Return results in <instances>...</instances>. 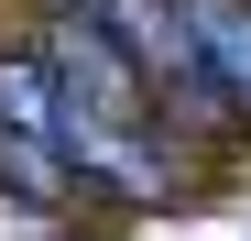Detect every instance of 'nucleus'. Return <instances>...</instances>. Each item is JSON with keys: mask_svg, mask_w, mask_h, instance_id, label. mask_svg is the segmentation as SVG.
<instances>
[{"mask_svg": "<svg viewBox=\"0 0 251 241\" xmlns=\"http://www.w3.org/2000/svg\"><path fill=\"white\" fill-rule=\"evenodd\" d=\"M44 66H55V99H66V153H76V176H99V186H120V197H164V186H175V153H164V120H153L164 88L109 44V33L55 22Z\"/></svg>", "mask_w": 251, "mask_h": 241, "instance_id": "1", "label": "nucleus"}, {"mask_svg": "<svg viewBox=\"0 0 251 241\" xmlns=\"http://www.w3.org/2000/svg\"><path fill=\"white\" fill-rule=\"evenodd\" d=\"M76 153H66V99L44 55H0V186L11 197H66Z\"/></svg>", "mask_w": 251, "mask_h": 241, "instance_id": "2", "label": "nucleus"}, {"mask_svg": "<svg viewBox=\"0 0 251 241\" xmlns=\"http://www.w3.org/2000/svg\"><path fill=\"white\" fill-rule=\"evenodd\" d=\"M66 22H88V33H109L120 55H131L164 99H219V77H207V55H197V33H186V0H66Z\"/></svg>", "mask_w": 251, "mask_h": 241, "instance_id": "3", "label": "nucleus"}, {"mask_svg": "<svg viewBox=\"0 0 251 241\" xmlns=\"http://www.w3.org/2000/svg\"><path fill=\"white\" fill-rule=\"evenodd\" d=\"M186 33H197L207 77H219V99L251 110V11H240V0H186Z\"/></svg>", "mask_w": 251, "mask_h": 241, "instance_id": "4", "label": "nucleus"}, {"mask_svg": "<svg viewBox=\"0 0 251 241\" xmlns=\"http://www.w3.org/2000/svg\"><path fill=\"white\" fill-rule=\"evenodd\" d=\"M0 241H76V230L44 219V197H0Z\"/></svg>", "mask_w": 251, "mask_h": 241, "instance_id": "5", "label": "nucleus"}]
</instances>
